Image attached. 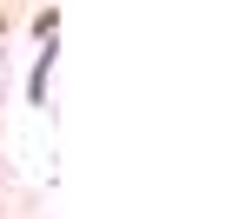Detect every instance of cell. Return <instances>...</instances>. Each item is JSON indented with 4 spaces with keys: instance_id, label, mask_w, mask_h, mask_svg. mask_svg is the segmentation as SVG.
Wrapping results in <instances>:
<instances>
[{
    "instance_id": "6da1fadb",
    "label": "cell",
    "mask_w": 252,
    "mask_h": 219,
    "mask_svg": "<svg viewBox=\"0 0 252 219\" xmlns=\"http://www.w3.org/2000/svg\"><path fill=\"white\" fill-rule=\"evenodd\" d=\"M0 33H7V0H0Z\"/></svg>"
}]
</instances>
